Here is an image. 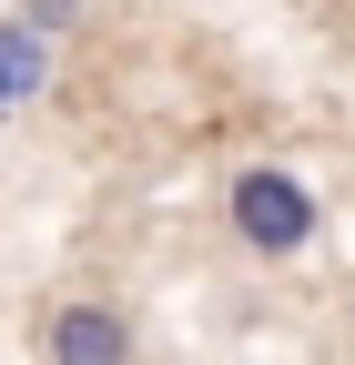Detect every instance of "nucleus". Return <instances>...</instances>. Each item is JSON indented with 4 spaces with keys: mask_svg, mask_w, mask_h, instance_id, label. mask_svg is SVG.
Listing matches in <instances>:
<instances>
[{
    "mask_svg": "<svg viewBox=\"0 0 355 365\" xmlns=\"http://www.w3.org/2000/svg\"><path fill=\"white\" fill-rule=\"evenodd\" d=\"M0 112H11V71H0Z\"/></svg>",
    "mask_w": 355,
    "mask_h": 365,
    "instance_id": "39448f33",
    "label": "nucleus"
},
{
    "mask_svg": "<svg viewBox=\"0 0 355 365\" xmlns=\"http://www.w3.org/2000/svg\"><path fill=\"white\" fill-rule=\"evenodd\" d=\"M21 21H41V31H51V41H61V31L81 21V0H31V11H21Z\"/></svg>",
    "mask_w": 355,
    "mask_h": 365,
    "instance_id": "20e7f679",
    "label": "nucleus"
},
{
    "mask_svg": "<svg viewBox=\"0 0 355 365\" xmlns=\"http://www.w3.org/2000/svg\"><path fill=\"white\" fill-rule=\"evenodd\" d=\"M224 223H234V244L254 264H294L304 244L325 234V203H315V182L284 173V163H244L224 182Z\"/></svg>",
    "mask_w": 355,
    "mask_h": 365,
    "instance_id": "f257e3e1",
    "label": "nucleus"
},
{
    "mask_svg": "<svg viewBox=\"0 0 355 365\" xmlns=\"http://www.w3.org/2000/svg\"><path fill=\"white\" fill-rule=\"evenodd\" d=\"M0 71H11V102H31L51 81V31L41 21H0Z\"/></svg>",
    "mask_w": 355,
    "mask_h": 365,
    "instance_id": "7ed1b4c3",
    "label": "nucleus"
},
{
    "mask_svg": "<svg viewBox=\"0 0 355 365\" xmlns=\"http://www.w3.org/2000/svg\"><path fill=\"white\" fill-rule=\"evenodd\" d=\"M41 365H132V314L112 294H71L41 314Z\"/></svg>",
    "mask_w": 355,
    "mask_h": 365,
    "instance_id": "f03ea898",
    "label": "nucleus"
}]
</instances>
